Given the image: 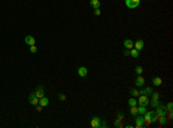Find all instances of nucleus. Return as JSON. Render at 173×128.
<instances>
[{
	"label": "nucleus",
	"instance_id": "c756f323",
	"mask_svg": "<svg viewBox=\"0 0 173 128\" xmlns=\"http://www.w3.org/2000/svg\"><path fill=\"white\" fill-rule=\"evenodd\" d=\"M95 15H101V9H99V8L95 9Z\"/></svg>",
	"mask_w": 173,
	"mask_h": 128
},
{
	"label": "nucleus",
	"instance_id": "cd10ccee",
	"mask_svg": "<svg viewBox=\"0 0 173 128\" xmlns=\"http://www.w3.org/2000/svg\"><path fill=\"white\" fill-rule=\"evenodd\" d=\"M30 52L31 53H36V52H37V47H36L35 45H31L30 46Z\"/></svg>",
	"mask_w": 173,
	"mask_h": 128
},
{
	"label": "nucleus",
	"instance_id": "4468645a",
	"mask_svg": "<svg viewBox=\"0 0 173 128\" xmlns=\"http://www.w3.org/2000/svg\"><path fill=\"white\" fill-rule=\"evenodd\" d=\"M152 94V89L151 88H144V89H142V90L140 91V95H144V96H149V95Z\"/></svg>",
	"mask_w": 173,
	"mask_h": 128
},
{
	"label": "nucleus",
	"instance_id": "f03ea898",
	"mask_svg": "<svg viewBox=\"0 0 173 128\" xmlns=\"http://www.w3.org/2000/svg\"><path fill=\"white\" fill-rule=\"evenodd\" d=\"M29 102H30L31 105H35V106H37L38 104H39V98L36 96V94H30L29 95Z\"/></svg>",
	"mask_w": 173,
	"mask_h": 128
},
{
	"label": "nucleus",
	"instance_id": "6ab92c4d",
	"mask_svg": "<svg viewBox=\"0 0 173 128\" xmlns=\"http://www.w3.org/2000/svg\"><path fill=\"white\" fill-rule=\"evenodd\" d=\"M128 105H129V106H136V105H137V100H136L135 98H129V100H128Z\"/></svg>",
	"mask_w": 173,
	"mask_h": 128
},
{
	"label": "nucleus",
	"instance_id": "2f4dec72",
	"mask_svg": "<svg viewBox=\"0 0 173 128\" xmlns=\"http://www.w3.org/2000/svg\"><path fill=\"white\" fill-rule=\"evenodd\" d=\"M59 98H60L61 100H65V99H66V96H65V95H60V96H59Z\"/></svg>",
	"mask_w": 173,
	"mask_h": 128
},
{
	"label": "nucleus",
	"instance_id": "473e14b6",
	"mask_svg": "<svg viewBox=\"0 0 173 128\" xmlns=\"http://www.w3.org/2000/svg\"><path fill=\"white\" fill-rule=\"evenodd\" d=\"M42 107H43L42 105H38L37 106V111H42Z\"/></svg>",
	"mask_w": 173,
	"mask_h": 128
},
{
	"label": "nucleus",
	"instance_id": "4be33fe9",
	"mask_svg": "<svg viewBox=\"0 0 173 128\" xmlns=\"http://www.w3.org/2000/svg\"><path fill=\"white\" fill-rule=\"evenodd\" d=\"M130 114H133V115L139 114L137 113V106H130Z\"/></svg>",
	"mask_w": 173,
	"mask_h": 128
},
{
	"label": "nucleus",
	"instance_id": "f257e3e1",
	"mask_svg": "<svg viewBox=\"0 0 173 128\" xmlns=\"http://www.w3.org/2000/svg\"><path fill=\"white\" fill-rule=\"evenodd\" d=\"M149 99H148V96H144V95H141L139 97V100H137V104L140 106H147L149 104Z\"/></svg>",
	"mask_w": 173,
	"mask_h": 128
},
{
	"label": "nucleus",
	"instance_id": "ddd939ff",
	"mask_svg": "<svg viewBox=\"0 0 173 128\" xmlns=\"http://www.w3.org/2000/svg\"><path fill=\"white\" fill-rule=\"evenodd\" d=\"M143 46H144V42L140 39V41H137L135 44H134V49H136L137 51H141V50L143 49Z\"/></svg>",
	"mask_w": 173,
	"mask_h": 128
},
{
	"label": "nucleus",
	"instance_id": "423d86ee",
	"mask_svg": "<svg viewBox=\"0 0 173 128\" xmlns=\"http://www.w3.org/2000/svg\"><path fill=\"white\" fill-rule=\"evenodd\" d=\"M143 119H144V122H145V125L147 126H149V125L151 124V111H149V112H145L144 113V117H143Z\"/></svg>",
	"mask_w": 173,
	"mask_h": 128
},
{
	"label": "nucleus",
	"instance_id": "9d476101",
	"mask_svg": "<svg viewBox=\"0 0 173 128\" xmlns=\"http://www.w3.org/2000/svg\"><path fill=\"white\" fill-rule=\"evenodd\" d=\"M124 46L127 50H132V49H134V43H133L130 39H126V41L124 42Z\"/></svg>",
	"mask_w": 173,
	"mask_h": 128
},
{
	"label": "nucleus",
	"instance_id": "5701e85b",
	"mask_svg": "<svg viewBox=\"0 0 173 128\" xmlns=\"http://www.w3.org/2000/svg\"><path fill=\"white\" fill-rule=\"evenodd\" d=\"M135 73L137 74V75H141L143 73V68L141 67V66H136V68H135Z\"/></svg>",
	"mask_w": 173,
	"mask_h": 128
},
{
	"label": "nucleus",
	"instance_id": "f8f14e48",
	"mask_svg": "<svg viewBox=\"0 0 173 128\" xmlns=\"http://www.w3.org/2000/svg\"><path fill=\"white\" fill-rule=\"evenodd\" d=\"M77 74H79L81 77H86V74H88V71H86V67H80L79 69H77Z\"/></svg>",
	"mask_w": 173,
	"mask_h": 128
},
{
	"label": "nucleus",
	"instance_id": "f3484780",
	"mask_svg": "<svg viewBox=\"0 0 173 128\" xmlns=\"http://www.w3.org/2000/svg\"><path fill=\"white\" fill-rule=\"evenodd\" d=\"M152 83H154V85H156V87H159V85H162V79L160 77H154Z\"/></svg>",
	"mask_w": 173,
	"mask_h": 128
},
{
	"label": "nucleus",
	"instance_id": "a211bd4d",
	"mask_svg": "<svg viewBox=\"0 0 173 128\" xmlns=\"http://www.w3.org/2000/svg\"><path fill=\"white\" fill-rule=\"evenodd\" d=\"M130 56H132L133 58H137V57L140 56V51H137L136 49H132L130 50Z\"/></svg>",
	"mask_w": 173,
	"mask_h": 128
},
{
	"label": "nucleus",
	"instance_id": "b1692460",
	"mask_svg": "<svg viewBox=\"0 0 173 128\" xmlns=\"http://www.w3.org/2000/svg\"><path fill=\"white\" fill-rule=\"evenodd\" d=\"M130 94H132L133 97H139L140 91H139V90H136V89H132V90H130Z\"/></svg>",
	"mask_w": 173,
	"mask_h": 128
},
{
	"label": "nucleus",
	"instance_id": "aec40b11",
	"mask_svg": "<svg viewBox=\"0 0 173 128\" xmlns=\"http://www.w3.org/2000/svg\"><path fill=\"white\" fill-rule=\"evenodd\" d=\"M157 121H158V117L156 114V112L151 111V122H157Z\"/></svg>",
	"mask_w": 173,
	"mask_h": 128
},
{
	"label": "nucleus",
	"instance_id": "dca6fc26",
	"mask_svg": "<svg viewBox=\"0 0 173 128\" xmlns=\"http://www.w3.org/2000/svg\"><path fill=\"white\" fill-rule=\"evenodd\" d=\"M39 105H42V106H47L49 105V99L44 96V97H42V98H39Z\"/></svg>",
	"mask_w": 173,
	"mask_h": 128
},
{
	"label": "nucleus",
	"instance_id": "bb28decb",
	"mask_svg": "<svg viewBox=\"0 0 173 128\" xmlns=\"http://www.w3.org/2000/svg\"><path fill=\"white\" fill-rule=\"evenodd\" d=\"M114 127H122V125H121V121L117 119V120L114 121Z\"/></svg>",
	"mask_w": 173,
	"mask_h": 128
},
{
	"label": "nucleus",
	"instance_id": "c85d7f7f",
	"mask_svg": "<svg viewBox=\"0 0 173 128\" xmlns=\"http://www.w3.org/2000/svg\"><path fill=\"white\" fill-rule=\"evenodd\" d=\"M124 117H125V115H124V114H122V113H119V114H118V120H122V119H124Z\"/></svg>",
	"mask_w": 173,
	"mask_h": 128
},
{
	"label": "nucleus",
	"instance_id": "7c9ffc66",
	"mask_svg": "<svg viewBox=\"0 0 173 128\" xmlns=\"http://www.w3.org/2000/svg\"><path fill=\"white\" fill-rule=\"evenodd\" d=\"M125 56H130V50H126V51H125Z\"/></svg>",
	"mask_w": 173,
	"mask_h": 128
},
{
	"label": "nucleus",
	"instance_id": "412c9836",
	"mask_svg": "<svg viewBox=\"0 0 173 128\" xmlns=\"http://www.w3.org/2000/svg\"><path fill=\"white\" fill-rule=\"evenodd\" d=\"M145 112H147L145 106H139V107H137V113H139V114H144Z\"/></svg>",
	"mask_w": 173,
	"mask_h": 128
},
{
	"label": "nucleus",
	"instance_id": "9b49d317",
	"mask_svg": "<svg viewBox=\"0 0 173 128\" xmlns=\"http://www.w3.org/2000/svg\"><path fill=\"white\" fill-rule=\"evenodd\" d=\"M35 94H36V96H37L38 98H42V97H44V96H45V91H44L43 87H38Z\"/></svg>",
	"mask_w": 173,
	"mask_h": 128
},
{
	"label": "nucleus",
	"instance_id": "20e7f679",
	"mask_svg": "<svg viewBox=\"0 0 173 128\" xmlns=\"http://www.w3.org/2000/svg\"><path fill=\"white\" fill-rule=\"evenodd\" d=\"M156 114H157L158 119L160 117H164V115H166V107L165 106H157V112H156Z\"/></svg>",
	"mask_w": 173,
	"mask_h": 128
},
{
	"label": "nucleus",
	"instance_id": "2eb2a0df",
	"mask_svg": "<svg viewBox=\"0 0 173 128\" xmlns=\"http://www.w3.org/2000/svg\"><path fill=\"white\" fill-rule=\"evenodd\" d=\"M90 6L95 9H97L101 7V2H99V0H90Z\"/></svg>",
	"mask_w": 173,
	"mask_h": 128
},
{
	"label": "nucleus",
	"instance_id": "393cba45",
	"mask_svg": "<svg viewBox=\"0 0 173 128\" xmlns=\"http://www.w3.org/2000/svg\"><path fill=\"white\" fill-rule=\"evenodd\" d=\"M150 102H151V103H150V105L152 106L154 109H155V107H157V106L159 105V102H158V100H154V99H151Z\"/></svg>",
	"mask_w": 173,
	"mask_h": 128
},
{
	"label": "nucleus",
	"instance_id": "6e6552de",
	"mask_svg": "<svg viewBox=\"0 0 173 128\" xmlns=\"http://www.w3.org/2000/svg\"><path fill=\"white\" fill-rule=\"evenodd\" d=\"M144 82H145L144 77L141 76V75H139L137 77H136V80H135V85H137V87H142L143 84H144Z\"/></svg>",
	"mask_w": 173,
	"mask_h": 128
},
{
	"label": "nucleus",
	"instance_id": "a878e982",
	"mask_svg": "<svg viewBox=\"0 0 173 128\" xmlns=\"http://www.w3.org/2000/svg\"><path fill=\"white\" fill-rule=\"evenodd\" d=\"M152 99L154 100H159V94L158 92H152Z\"/></svg>",
	"mask_w": 173,
	"mask_h": 128
},
{
	"label": "nucleus",
	"instance_id": "7ed1b4c3",
	"mask_svg": "<svg viewBox=\"0 0 173 128\" xmlns=\"http://www.w3.org/2000/svg\"><path fill=\"white\" fill-rule=\"evenodd\" d=\"M140 0H126V6L128 8H136L139 7Z\"/></svg>",
	"mask_w": 173,
	"mask_h": 128
},
{
	"label": "nucleus",
	"instance_id": "1a4fd4ad",
	"mask_svg": "<svg viewBox=\"0 0 173 128\" xmlns=\"http://www.w3.org/2000/svg\"><path fill=\"white\" fill-rule=\"evenodd\" d=\"M135 126L137 128L139 127H143L144 126V119H143V117H137L135 119Z\"/></svg>",
	"mask_w": 173,
	"mask_h": 128
},
{
	"label": "nucleus",
	"instance_id": "0eeeda50",
	"mask_svg": "<svg viewBox=\"0 0 173 128\" xmlns=\"http://www.w3.org/2000/svg\"><path fill=\"white\" fill-rule=\"evenodd\" d=\"M24 42H26L28 45H35V43H36V41H35V38L32 37V36H30V35H28V36H26V38H24Z\"/></svg>",
	"mask_w": 173,
	"mask_h": 128
},
{
	"label": "nucleus",
	"instance_id": "39448f33",
	"mask_svg": "<svg viewBox=\"0 0 173 128\" xmlns=\"http://www.w3.org/2000/svg\"><path fill=\"white\" fill-rule=\"evenodd\" d=\"M101 125H102V119L98 117H95L92 118V120H91V126L94 128H101Z\"/></svg>",
	"mask_w": 173,
	"mask_h": 128
}]
</instances>
